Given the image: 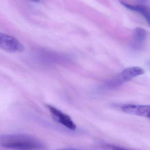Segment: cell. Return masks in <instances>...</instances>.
<instances>
[{
    "instance_id": "3957f363",
    "label": "cell",
    "mask_w": 150,
    "mask_h": 150,
    "mask_svg": "<svg viewBox=\"0 0 150 150\" xmlns=\"http://www.w3.org/2000/svg\"><path fill=\"white\" fill-rule=\"evenodd\" d=\"M0 48L10 53H18L24 49L23 45L13 36L0 32Z\"/></svg>"
},
{
    "instance_id": "8fae6325",
    "label": "cell",
    "mask_w": 150,
    "mask_h": 150,
    "mask_svg": "<svg viewBox=\"0 0 150 150\" xmlns=\"http://www.w3.org/2000/svg\"><path fill=\"white\" fill-rule=\"evenodd\" d=\"M147 65L148 66V67L150 69V61H149L147 62Z\"/></svg>"
},
{
    "instance_id": "9c48e42d",
    "label": "cell",
    "mask_w": 150,
    "mask_h": 150,
    "mask_svg": "<svg viewBox=\"0 0 150 150\" xmlns=\"http://www.w3.org/2000/svg\"><path fill=\"white\" fill-rule=\"evenodd\" d=\"M55 150H77L75 149H57Z\"/></svg>"
},
{
    "instance_id": "277c9868",
    "label": "cell",
    "mask_w": 150,
    "mask_h": 150,
    "mask_svg": "<svg viewBox=\"0 0 150 150\" xmlns=\"http://www.w3.org/2000/svg\"><path fill=\"white\" fill-rule=\"evenodd\" d=\"M47 108L54 120L71 130L76 129V126L71 117L59 109L51 105H47Z\"/></svg>"
},
{
    "instance_id": "52a82bcc",
    "label": "cell",
    "mask_w": 150,
    "mask_h": 150,
    "mask_svg": "<svg viewBox=\"0 0 150 150\" xmlns=\"http://www.w3.org/2000/svg\"><path fill=\"white\" fill-rule=\"evenodd\" d=\"M121 4L128 9L141 13L144 17L150 28V8L145 4H129L125 2L121 1Z\"/></svg>"
},
{
    "instance_id": "7c38bea8",
    "label": "cell",
    "mask_w": 150,
    "mask_h": 150,
    "mask_svg": "<svg viewBox=\"0 0 150 150\" xmlns=\"http://www.w3.org/2000/svg\"><path fill=\"white\" fill-rule=\"evenodd\" d=\"M146 1H147V0H139L140 2L143 3H145V2Z\"/></svg>"
},
{
    "instance_id": "8992f818",
    "label": "cell",
    "mask_w": 150,
    "mask_h": 150,
    "mask_svg": "<svg viewBox=\"0 0 150 150\" xmlns=\"http://www.w3.org/2000/svg\"><path fill=\"white\" fill-rule=\"evenodd\" d=\"M147 38V33L144 29L137 28L133 34L131 46L135 50L142 49L145 44Z\"/></svg>"
},
{
    "instance_id": "7a4b0ae2",
    "label": "cell",
    "mask_w": 150,
    "mask_h": 150,
    "mask_svg": "<svg viewBox=\"0 0 150 150\" xmlns=\"http://www.w3.org/2000/svg\"><path fill=\"white\" fill-rule=\"evenodd\" d=\"M144 69L138 67L127 68L107 81L105 86L109 89L117 88L134 78L143 74Z\"/></svg>"
},
{
    "instance_id": "5b68a950",
    "label": "cell",
    "mask_w": 150,
    "mask_h": 150,
    "mask_svg": "<svg viewBox=\"0 0 150 150\" xmlns=\"http://www.w3.org/2000/svg\"><path fill=\"white\" fill-rule=\"evenodd\" d=\"M121 108L126 113L150 119V105H149L128 104L122 106Z\"/></svg>"
},
{
    "instance_id": "6da1fadb",
    "label": "cell",
    "mask_w": 150,
    "mask_h": 150,
    "mask_svg": "<svg viewBox=\"0 0 150 150\" xmlns=\"http://www.w3.org/2000/svg\"><path fill=\"white\" fill-rule=\"evenodd\" d=\"M0 144L6 149L15 150H36L43 147L35 137L25 134H14L2 137Z\"/></svg>"
},
{
    "instance_id": "30bf717a",
    "label": "cell",
    "mask_w": 150,
    "mask_h": 150,
    "mask_svg": "<svg viewBox=\"0 0 150 150\" xmlns=\"http://www.w3.org/2000/svg\"><path fill=\"white\" fill-rule=\"evenodd\" d=\"M28 1L33 2H38L40 0H28Z\"/></svg>"
},
{
    "instance_id": "ba28073f",
    "label": "cell",
    "mask_w": 150,
    "mask_h": 150,
    "mask_svg": "<svg viewBox=\"0 0 150 150\" xmlns=\"http://www.w3.org/2000/svg\"><path fill=\"white\" fill-rule=\"evenodd\" d=\"M107 147L111 150H129L123 149V148H121V147L115 146V145H108Z\"/></svg>"
}]
</instances>
